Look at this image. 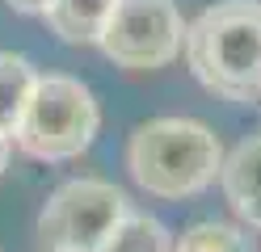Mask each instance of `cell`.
Segmentation results:
<instances>
[{
	"label": "cell",
	"instance_id": "cell-10",
	"mask_svg": "<svg viewBox=\"0 0 261 252\" xmlns=\"http://www.w3.org/2000/svg\"><path fill=\"white\" fill-rule=\"evenodd\" d=\"M173 252H253V244L232 223H194Z\"/></svg>",
	"mask_w": 261,
	"mask_h": 252
},
{
	"label": "cell",
	"instance_id": "cell-5",
	"mask_svg": "<svg viewBox=\"0 0 261 252\" xmlns=\"http://www.w3.org/2000/svg\"><path fill=\"white\" fill-rule=\"evenodd\" d=\"M186 42V21L173 0H114L101 30L106 59L126 72H156L177 59Z\"/></svg>",
	"mask_w": 261,
	"mask_h": 252
},
{
	"label": "cell",
	"instance_id": "cell-7",
	"mask_svg": "<svg viewBox=\"0 0 261 252\" xmlns=\"http://www.w3.org/2000/svg\"><path fill=\"white\" fill-rule=\"evenodd\" d=\"M110 9H114V0H51V9L42 17H46V25H51V34L59 42L93 46V42H101Z\"/></svg>",
	"mask_w": 261,
	"mask_h": 252
},
{
	"label": "cell",
	"instance_id": "cell-9",
	"mask_svg": "<svg viewBox=\"0 0 261 252\" xmlns=\"http://www.w3.org/2000/svg\"><path fill=\"white\" fill-rule=\"evenodd\" d=\"M97 252H173V240H169V227L160 218L126 210L122 223L106 235V244Z\"/></svg>",
	"mask_w": 261,
	"mask_h": 252
},
{
	"label": "cell",
	"instance_id": "cell-4",
	"mask_svg": "<svg viewBox=\"0 0 261 252\" xmlns=\"http://www.w3.org/2000/svg\"><path fill=\"white\" fill-rule=\"evenodd\" d=\"M126 214V193L110 181L80 177L68 181L46 198L38 214V248L42 252H97L106 235L122 223Z\"/></svg>",
	"mask_w": 261,
	"mask_h": 252
},
{
	"label": "cell",
	"instance_id": "cell-12",
	"mask_svg": "<svg viewBox=\"0 0 261 252\" xmlns=\"http://www.w3.org/2000/svg\"><path fill=\"white\" fill-rule=\"evenodd\" d=\"M9 147H13V139H5V134H0V173L9 168Z\"/></svg>",
	"mask_w": 261,
	"mask_h": 252
},
{
	"label": "cell",
	"instance_id": "cell-11",
	"mask_svg": "<svg viewBox=\"0 0 261 252\" xmlns=\"http://www.w3.org/2000/svg\"><path fill=\"white\" fill-rule=\"evenodd\" d=\"M9 9H17V13H46L51 9V0H5Z\"/></svg>",
	"mask_w": 261,
	"mask_h": 252
},
{
	"label": "cell",
	"instance_id": "cell-3",
	"mask_svg": "<svg viewBox=\"0 0 261 252\" xmlns=\"http://www.w3.org/2000/svg\"><path fill=\"white\" fill-rule=\"evenodd\" d=\"M101 109L89 84H80L76 76H38L13 143L34 160H72L93 143Z\"/></svg>",
	"mask_w": 261,
	"mask_h": 252
},
{
	"label": "cell",
	"instance_id": "cell-8",
	"mask_svg": "<svg viewBox=\"0 0 261 252\" xmlns=\"http://www.w3.org/2000/svg\"><path fill=\"white\" fill-rule=\"evenodd\" d=\"M38 72L30 67L25 55H13V50H0V134L13 139L21 114L30 105V93H34Z\"/></svg>",
	"mask_w": 261,
	"mask_h": 252
},
{
	"label": "cell",
	"instance_id": "cell-2",
	"mask_svg": "<svg viewBox=\"0 0 261 252\" xmlns=\"http://www.w3.org/2000/svg\"><path fill=\"white\" fill-rule=\"evenodd\" d=\"M223 143L194 118H152L130 130L126 168L152 198H194L219 177Z\"/></svg>",
	"mask_w": 261,
	"mask_h": 252
},
{
	"label": "cell",
	"instance_id": "cell-6",
	"mask_svg": "<svg viewBox=\"0 0 261 252\" xmlns=\"http://www.w3.org/2000/svg\"><path fill=\"white\" fill-rule=\"evenodd\" d=\"M219 185H223V198L232 202V210L244 218V223L261 227V134L236 143L223 156Z\"/></svg>",
	"mask_w": 261,
	"mask_h": 252
},
{
	"label": "cell",
	"instance_id": "cell-1",
	"mask_svg": "<svg viewBox=\"0 0 261 252\" xmlns=\"http://www.w3.org/2000/svg\"><path fill=\"white\" fill-rule=\"evenodd\" d=\"M186 59L223 101H261V0H219L186 25Z\"/></svg>",
	"mask_w": 261,
	"mask_h": 252
}]
</instances>
